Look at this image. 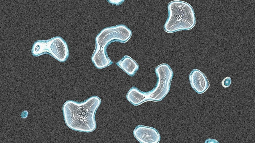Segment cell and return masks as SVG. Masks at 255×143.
<instances>
[{
  "instance_id": "obj_1",
  "label": "cell",
  "mask_w": 255,
  "mask_h": 143,
  "mask_svg": "<svg viewBox=\"0 0 255 143\" xmlns=\"http://www.w3.org/2000/svg\"><path fill=\"white\" fill-rule=\"evenodd\" d=\"M101 102L100 99L96 96L82 103L67 101L63 107L66 124L74 130L85 132L93 131L96 127L95 114Z\"/></svg>"
},
{
  "instance_id": "obj_2",
  "label": "cell",
  "mask_w": 255,
  "mask_h": 143,
  "mask_svg": "<svg viewBox=\"0 0 255 143\" xmlns=\"http://www.w3.org/2000/svg\"><path fill=\"white\" fill-rule=\"evenodd\" d=\"M155 71L157 82L153 90L144 92L133 87L128 92L126 98L132 104L138 105L146 101H159L167 94L173 75L172 70L168 64H162L157 66Z\"/></svg>"
},
{
  "instance_id": "obj_3",
  "label": "cell",
  "mask_w": 255,
  "mask_h": 143,
  "mask_svg": "<svg viewBox=\"0 0 255 143\" xmlns=\"http://www.w3.org/2000/svg\"><path fill=\"white\" fill-rule=\"evenodd\" d=\"M132 35L131 30L126 26L119 25L106 28L98 35L95 39L96 48L92 58L95 66L102 69L112 62L106 53V48L109 43L115 40L122 43L127 42Z\"/></svg>"
},
{
  "instance_id": "obj_4",
  "label": "cell",
  "mask_w": 255,
  "mask_h": 143,
  "mask_svg": "<svg viewBox=\"0 0 255 143\" xmlns=\"http://www.w3.org/2000/svg\"><path fill=\"white\" fill-rule=\"evenodd\" d=\"M168 15L164 29L170 33L192 28L196 23L194 11L189 3L181 1H170L168 6Z\"/></svg>"
},
{
  "instance_id": "obj_5",
  "label": "cell",
  "mask_w": 255,
  "mask_h": 143,
  "mask_svg": "<svg viewBox=\"0 0 255 143\" xmlns=\"http://www.w3.org/2000/svg\"><path fill=\"white\" fill-rule=\"evenodd\" d=\"M48 52L58 60L65 61L68 56V50L65 42L60 38H55L47 41H41L35 43L32 53L35 56Z\"/></svg>"
},
{
  "instance_id": "obj_6",
  "label": "cell",
  "mask_w": 255,
  "mask_h": 143,
  "mask_svg": "<svg viewBox=\"0 0 255 143\" xmlns=\"http://www.w3.org/2000/svg\"><path fill=\"white\" fill-rule=\"evenodd\" d=\"M133 134L136 138L141 143H157L160 138V134L155 129L141 125L136 127Z\"/></svg>"
},
{
  "instance_id": "obj_7",
  "label": "cell",
  "mask_w": 255,
  "mask_h": 143,
  "mask_svg": "<svg viewBox=\"0 0 255 143\" xmlns=\"http://www.w3.org/2000/svg\"><path fill=\"white\" fill-rule=\"evenodd\" d=\"M191 87L198 94L205 92L209 87V82L205 75L200 70L194 69L189 77Z\"/></svg>"
},
{
  "instance_id": "obj_8",
  "label": "cell",
  "mask_w": 255,
  "mask_h": 143,
  "mask_svg": "<svg viewBox=\"0 0 255 143\" xmlns=\"http://www.w3.org/2000/svg\"><path fill=\"white\" fill-rule=\"evenodd\" d=\"M116 64L129 75L133 76L139 68L138 64L129 56H124Z\"/></svg>"
},
{
  "instance_id": "obj_9",
  "label": "cell",
  "mask_w": 255,
  "mask_h": 143,
  "mask_svg": "<svg viewBox=\"0 0 255 143\" xmlns=\"http://www.w3.org/2000/svg\"><path fill=\"white\" fill-rule=\"evenodd\" d=\"M231 79L228 77L225 78L221 82V84L224 88L229 87L231 84Z\"/></svg>"
},
{
  "instance_id": "obj_10",
  "label": "cell",
  "mask_w": 255,
  "mask_h": 143,
  "mask_svg": "<svg viewBox=\"0 0 255 143\" xmlns=\"http://www.w3.org/2000/svg\"><path fill=\"white\" fill-rule=\"evenodd\" d=\"M124 1V0H109L108 1L111 4L119 5L121 4Z\"/></svg>"
},
{
  "instance_id": "obj_11",
  "label": "cell",
  "mask_w": 255,
  "mask_h": 143,
  "mask_svg": "<svg viewBox=\"0 0 255 143\" xmlns=\"http://www.w3.org/2000/svg\"><path fill=\"white\" fill-rule=\"evenodd\" d=\"M205 143H219L216 140L211 139H208L206 140Z\"/></svg>"
}]
</instances>
